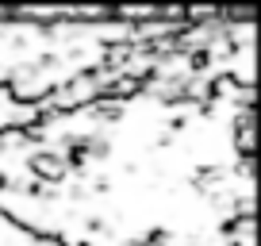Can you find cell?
I'll list each match as a JSON object with an SVG mask.
<instances>
[{
  "label": "cell",
  "instance_id": "obj_2",
  "mask_svg": "<svg viewBox=\"0 0 261 246\" xmlns=\"http://www.w3.org/2000/svg\"><path fill=\"white\" fill-rule=\"evenodd\" d=\"M92 115H96V123H115L123 115V104H96Z\"/></svg>",
  "mask_w": 261,
  "mask_h": 246
},
{
  "label": "cell",
  "instance_id": "obj_3",
  "mask_svg": "<svg viewBox=\"0 0 261 246\" xmlns=\"http://www.w3.org/2000/svg\"><path fill=\"white\" fill-rule=\"evenodd\" d=\"M8 189V173H0V192Z\"/></svg>",
  "mask_w": 261,
  "mask_h": 246
},
{
  "label": "cell",
  "instance_id": "obj_1",
  "mask_svg": "<svg viewBox=\"0 0 261 246\" xmlns=\"http://www.w3.org/2000/svg\"><path fill=\"white\" fill-rule=\"evenodd\" d=\"M31 169L39 173V177H46V181H62L65 173V162H62V154H50V150H39V154H31Z\"/></svg>",
  "mask_w": 261,
  "mask_h": 246
}]
</instances>
